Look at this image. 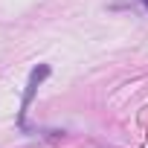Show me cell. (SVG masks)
I'll list each match as a JSON object with an SVG mask.
<instances>
[{
  "mask_svg": "<svg viewBox=\"0 0 148 148\" xmlns=\"http://www.w3.org/2000/svg\"><path fill=\"white\" fill-rule=\"evenodd\" d=\"M47 76H49V67H47V64H41L38 70H32V76H29V84H26V96H23V108H21V119H23V113H26V108H29V102H32V96H35L38 84H41Z\"/></svg>",
  "mask_w": 148,
  "mask_h": 148,
  "instance_id": "1",
  "label": "cell"
},
{
  "mask_svg": "<svg viewBox=\"0 0 148 148\" xmlns=\"http://www.w3.org/2000/svg\"><path fill=\"white\" fill-rule=\"evenodd\" d=\"M142 3H145V6H148V0H142Z\"/></svg>",
  "mask_w": 148,
  "mask_h": 148,
  "instance_id": "2",
  "label": "cell"
}]
</instances>
